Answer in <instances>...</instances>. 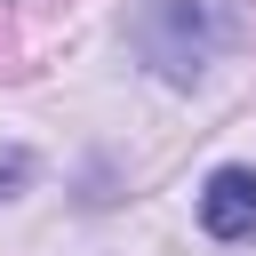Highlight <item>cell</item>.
Returning a JSON list of instances; mask_svg holds the SVG:
<instances>
[{
  "label": "cell",
  "instance_id": "6da1fadb",
  "mask_svg": "<svg viewBox=\"0 0 256 256\" xmlns=\"http://www.w3.org/2000/svg\"><path fill=\"white\" fill-rule=\"evenodd\" d=\"M248 32V16H240V0H152L144 8V56L168 72V80H200L208 72V56L216 48H232Z\"/></svg>",
  "mask_w": 256,
  "mask_h": 256
},
{
  "label": "cell",
  "instance_id": "7a4b0ae2",
  "mask_svg": "<svg viewBox=\"0 0 256 256\" xmlns=\"http://www.w3.org/2000/svg\"><path fill=\"white\" fill-rule=\"evenodd\" d=\"M200 224L216 240H256V168H216L200 192Z\"/></svg>",
  "mask_w": 256,
  "mask_h": 256
},
{
  "label": "cell",
  "instance_id": "3957f363",
  "mask_svg": "<svg viewBox=\"0 0 256 256\" xmlns=\"http://www.w3.org/2000/svg\"><path fill=\"white\" fill-rule=\"evenodd\" d=\"M24 184H32V152L24 144H0V200H16Z\"/></svg>",
  "mask_w": 256,
  "mask_h": 256
}]
</instances>
